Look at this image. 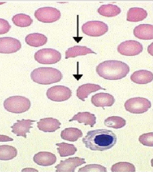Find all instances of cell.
Returning a JSON list of instances; mask_svg holds the SVG:
<instances>
[{"mask_svg": "<svg viewBox=\"0 0 153 172\" xmlns=\"http://www.w3.org/2000/svg\"><path fill=\"white\" fill-rule=\"evenodd\" d=\"M117 140L116 134L112 131L106 129L88 131L82 140L86 148L92 150L100 151L111 148Z\"/></svg>", "mask_w": 153, "mask_h": 172, "instance_id": "1", "label": "cell"}, {"mask_svg": "<svg viewBox=\"0 0 153 172\" xmlns=\"http://www.w3.org/2000/svg\"><path fill=\"white\" fill-rule=\"evenodd\" d=\"M96 71L99 75L110 80L121 79L126 77L130 71L129 66L118 60H106L96 67Z\"/></svg>", "mask_w": 153, "mask_h": 172, "instance_id": "2", "label": "cell"}, {"mask_svg": "<svg viewBox=\"0 0 153 172\" xmlns=\"http://www.w3.org/2000/svg\"><path fill=\"white\" fill-rule=\"evenodd\" d=\"M31 79L34 82L42 85H49L59 82L63 77L61 72L52 67H39L31 73Z\"/></svg>", "mask_w": 153, "mask_h": 172, "instance_id": "3", "label": "cell"}, {"mask_svg": "<svg viewBox=\"0 0 153 172\" xmlns=\"http://www.w3.org/2000/svg\"><path fill=\"white\" fill-rule=\"evenodd\" d=\"M3 105L5 109L8 112L21 113L29 110L31 103L30 100L25 97L13 96L6 99Z\"/></svg>", "mask_w": 153, "mask_h": 172, "instance_id": "4", "label": "cell"}, {"mask_svg": "<svg viewBox=\"0 0 153 172\" xmlns=\"http://www.w3.org/2000/svg\"><path fill=\"white\" fill-rule=\"evenodd\" d=\"M126 110L134 114H141L147 111L151 107V103L147 99L140 97L130 98L125 102Z\"/></svg>", "mask_w": 153, "mask_h": 172, "instance_id": "5", "label": "cell"}, {"mask_svg": "<svg viewBox=\"0 0 153 172\" xmlns=\"http://www.w3.org/2000/svg\"><path fill=\"white\" fill-rule=\"evenodd\" d=\"M34 58L39 63L53 64L60 61L61 55L59 52L54 49L43 48L35 53Z\"/></svg>", "mask_w": 153, "mask_h": 172, "instance_id": "6", "label": "cell"}, {"mask_svg": "<svg viewBox=\"0 0 153 172\" xmlns=\"http://www.w3.org/2000/svg\"><path fill=\"white\" fill-rule=\"evenodd\" d=\"M82 30L85 34L90 36L98 37L105 33L108 30L107 25L97 20L88 21L82 26Z\"/></svg>", "mask_w": 153, "mask_h": 172, "instance_id": "7", "label": "cell"}, {"mask_svg": "<svg viewBox=\"0 0 153 172\" xmlns=\"http://www.w3.org/2000/svg\"><path fill=\"white\" fill-rule=\"evenodd\" d=\"M34 15L39 21L44 23H52L60 18L61 13L59 10L55 8L46 7L36 10Z\"/></svg>", "mask_w": 153, "mask_h": 172, "instance_id": "8", "label": "cell"}, {"mask_svg": "<svg viewBox=\"0 0 153 172\" xmlns=\"http://www.w3.org/2000/svg\"><path fill=\"white\" fill-rule=\"evenodd\" d=\"M72 92L68 87L62 85H56L48 89L46 95L51 101L61 102L69 99L71 96Z\"/></svg>", "mask_w": 153, "mask_h": 172, "instance_id": "9", "label": "cell"}, {"mask_svg": "<svg viewBox=\"0 0 153 172\" xmlns=\"http://www.w3.org/2000/svg\"><path fill=\"white\" fill-rule=\"evenodd\" d=\"M143 50L142 44L134 40H127L121 42L117 48L118 52L126 56H134L141 53Z\"/></svg>", "mask_w": 153, "mask_h": 172, "instance_id": "10", "label": "cell"}, {"mask_svg": "<svg viewBox=\"0 0 153 172\" xmlns=\"http://www.w3.org/2000/svg\"><path fill=\"white\" fill-rule=\"evenodd\" d=\"M86 163L84 158L77 157L69 158L60 161V163L55 167L56 169L55 171L74 172L77 167Z\"/></svg>", "mask_w": 153, "mask_h": 172, "instance_id": "11", "label": "cell"}, {"mask_svg": "<svg viewBox=\"0 0 153 172\" xmlns=\"http://www.w3.org/2000/svg\"><path fill=\"white\" fill-rule=\"evenodd\" d=\"M19 40L11 37L0 38V53H11L16 52L21 48Z\"/></svg>", "mask_w": 153, "mask_h": 172, "instance_id": "12", "label": "cell"}, {"mask_svg": "<svg viewBox=\"0 0 153 172\" xmlns=\"http://www.w3.org/2000/svg\"><path fill=\"white\" fill-rule=\"evenodd\" d=\"M36 121L24 119L21 120H17L16 122L11 126L12 129L11 132L16 134L17 136H22L26 138V133L30 132V128L33 127L31 125L33 124V122Z\"/></svg>", "mask_w": 153, "mask_h": 172, "instance_id": "13", "label": "cell"}, {"mask_svg": "<svg viewBox=\"0 0 153 172\" xmlns=\"http://www.w3.org/2000/svg\"><path fill=\"white\" fill-rule=\"evenodd\" d=\"M91 103L96 107H111L114 104V97L108 93L100 92L95 94L91 98Z\"/></svg>", "mask_w": 153, "mask_h": 172, "instance_id": "14", "label": "cell"}, {"mask_svg": "<svg viewBox=\"0 0 153 172\" xmlns=\"http://www.w3.org/2000/svg\"><path fill=\"white\" fill-rule=\"evenodd\" d=\"M37 124L39 129L45 132H55L61 124L58 120L52 117L41 119Z\"/></svg>", "mask_w": 153, "mask_h": 172, "instance_id": "15", "label": "cell"}, {"mask_svg": "<svg viewBox=\"0 0 153 172\" xmlns=\"http://www.w3.org/2000/svg\"><path fill=\"white\" fill-rule=\"evenodd\" d=\"M56 159L55 154L48 152H39L35 154L33 157V161L35 163L43 166H48L54 164Z\"/></svg>", "mask_w": 153, "mask_h": 172, "instance_id": "16", "label": "cell"}, {"mask_svg": "<svg viewBox=\"0 0 153 172\" xmlns=\"http://www.w3.org/2000/svg\"><path fill=\"white\" fill-rule=\"evenodd\" d=\"M133 34L137 38L148 40L153 39V25L150 24H140L133 30Z\"/></svg>", "mask_w": 153, "mask_h": 172, "instance_id": "17", "label": "cell"}, {"mask_svg": "<svg viewBox=\"0 0 153 172\" xmlns=\"http://www.w3.org/2000/svg\"><path fill=\"white\" fill-rule=\"evenodd\" d=\"M102 89L105 90L97 84L88 83L79 86L76 90V96L83 101L88 97L89 95L92 92Z\"/></svg>", "mask_w": 153, "mask_h": 172, "instance_id": "18", "label": "cell"}, {"mask_svg": "<svg viewBox=\"0 0 153 172\" xmlns=\"http://www.w3.org/2000/svg\"><path fill=\"white\" fill-rule=\"evenodd\" d=\"M152 72L146 70H140L134 72L130 76L132 81L137 84H146L153 80Z\"/></svg>", "mask_w": 153, "mask_h": 172, "instance_id": "19", "label": "cell"}, {"mask_svg": "<svg viewBox=\"0 0 153 172\" xmlns=\"http://www.w3.org/2000/svg\"><path fill=\"white\" fill-rule=\"evenodd\" d=\"M96 117L94 114L89 112H79L75 115L69 122L77 121L79 123H83L85 125H89L91 127H93L96 123Z\"/></svg>", "mask_w": 153, "mask_h": 172, "instance_id": "20", "label": "cell"}, {"mask_svg": "<svg viewBox=\"0 0 153 172\" xmlns=\"http://www.w3.org/2000/svg\"><path fill=\"white\" fill-rule=\"evenodd\" d=\"M147 15V11L143 8H131L127 12L126 20L130 22H139L146 18Z\"/></svg>", "mask_w": 153, "mask_h": 172, "instance_id": "21", "label": "cell"}, {"mask_svg": "<svg viewBox=\"0 0 153 172\" xmlns=\"http://www.w3.org/2000/svg\"><path fill=\"white\" fill-rule=\"evenodd\" d=\"M47 38L44 35L39 33H33L27 35L25 41L28 45L34 47H39L45 44Z\"/></svg>", "mask_w": 153, "mask_h": 172, "instance_id": "22", "label": "cell"}, {"mask_svg": "<svg viewBox=\"0 0 153 172\" xmlns=\"http://www.w3.org/2000/svg\"><path fill=\"white\" fill-rule=\"evenodd\" d=\"M96 54L91 49L85 46L76 45L68 49L65 52V59L74 58L78 56L85 55L87 54Z\"/></svg>", "mask_w": 153, "mask_h": 172, "instance_id": "23", "label": "cell"}, {"mask_svg": "<svg viewBox=\"0 0 153 172\" xmlns=\"http://www.w3.org/2000/svg\"><path fill=\"white\" fill-rule=\"evenodd\" d=\"M62 139L71 142H74L83 136L82 131L75 128H69L62 131L60 134Z\"/></svg>", "mask_w": 153, "mask_h": 172, "instance_id": "24", "label": "cell"}, {"mask_svg": "<svg viewBox=\"0 0 153 172\" xmlns=\"http://www.w3.org/2000/svg\"><path fill=\"white\" fill-rule=\"evenodd\" d=\"M97 12L101 15L107 17L115 16L119 14L120 8L115 5L108 4L101 5L97 10Z\"/></svg>", "mask_w": 153, "mask_h": 172, "instance_id": "25", "label": "cell"}, {"mask_svg": "<svg viewBox=\"0 0 153 172\" xmlns=\"http://www.w3.org/2000/svg\"><path fill=\"white\" fill-rule=\"evenodd\" d=\"M17 154V149L9 145L0 146V160L7 161L11 160Z\"/></svg>", "mask_w": 153, "mask_h": 172, "instance_id": "26", "label": "cell"}, {"mask_svg": "<svg viewBox=\"0 0 153 172\" xmlns=\"http://www.w3.org/2000/svg\"><path fill=\"white\" fill-rule=\"evenodd\" d=\"M59 147L57 149L61 157H67L74 155L77 151L76 147L73 144L64 142L57 143L55 144Z\"/></svg>", "mask_w": 153, "mask_h": 172, "instance_id": "27", "label": "cell"}, {"mask_svg": "<svg viewBox=\"0 0 153 172\" xmlns=\"http://www.w3.org/2000/svg\"><path fill=\"white\" fill-rule=\"evenodd\" d=\"M12 21L16 26L22 27L28 26L33 22V20L29 16L22 13L13 16Z\"/></svg>", "mask_w": 153, "mask_h": 172, "instance_id": "28", "label": "cell"}, {"mask_svg": "<svg viewBox=\"0 0 153 172\" xmlns=\"http://www.w3.org/2000/svg\"><path fill=\"white\" fill-rule=\"evenodd\" d=\"M104 125L108 127L118 129L124 127L126 125V121L123 118L119 116L109 117L104 121Z\"/></svg>", "mask_w": 153, "mask_h": 172, "instance_id": "29", "label": "cell"}, {"mask_svg": "<svg viewBox=\"0 0 153 172\" xmlns=\"http://www.w3.org/2000/svg\"><path fill=\"white\" fill-rule=\"evenodd\" d=\"M113 172H135V167L132 164L126 162H120L114 164L111 167Z\"/></svg>", "mask_w": 153, "mask_h": 172, "instance_id": "30", "label": "cell"}, {"mask_svg": "<svg viewBox=\"0 0 153 172\" xmlns=\"http://www.w3.org/2000/svg\"><path fill=\"white\" fill-rule=\"evenodd\" d=\"M78 172H106L107 168L98 164H90L79 168Z\"/></svg>", "mask_w": 153, "mask_h": 172, "instance_id": "31", "label": "cell"}, {"mask_svg": "<svg viewBox=\"0 0 153 172\" xmlns=\"http://www.w3.org/2000/svg\"><path fill=\"white\" fill-rule=\"evenodd\" d=\"M140 143L146 146H153V133L152 132L143 134L139 138Z\"/></svg>", "mask_w": 153, "mask_h": 172, "instance_id": "32", "label": "cell"}, {"mask_svg": "<svg viewBox=\"0 0 153 172\" xmlns=\"http://www.w3.org/2000/svg\"><path fill=\"white\" fill-rule=\"evenodd\" d=\"M11 28V26L7 20L0 18V35L7 33Z\"/></svg>", "mask_w": 153, "mask_h": 172, "instance_id": "33", "label": "cell"}, {"mask_svg": "<svg viewBox=\"0 0 153 172\" xmlns=\"http://www.w3.org/2000/svg\"><path fill=\"white\" fill-rule=\"evenodd\" d=\"M13 139L9 137L3 135H0V142H7L13 141Z\"/></svg>", "mask_w": 153, "mask_h": 172, "instance_id": "34", "label": "cell"}]
</instances>
